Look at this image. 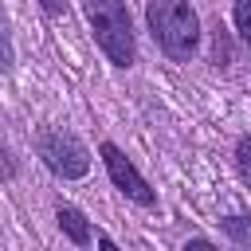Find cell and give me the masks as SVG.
<instances>
[{"label":"cell","mask_w":251,"mask_h":251,"mask_svg":"<svg viewBox=\"0 0 251 251\" xmlns=\"http://www.w3.org/2000/svg\"><path fill=\"white\" fill-rule=\"evenodd\" d=\"M224 231H227L235 243L251 247V220H247V216H227V220H224Z\"/></svg>","instance_id":"6"},{"label":"cell","mask_w":251,"mask_h":251,"mask_svg":"<svg viewBox=\"0 0 251 251\" xmlns=\"http://www.w3.org/2000/svg\"><path fill=\"white\" fill-rule=\"evenodd\" d=\"M145 20H149L153 39L165 47V55L188 59L196 51V43H200V20H196V12H192L188 0H149Z\"/></svg>","instance_id":"1"},{"label":"cell","mask_w":251,"mask_h":251,"mask_svg":"<svg viewBox=\"0 0 251 251\" xmlns=\"http://www.w3.org/2000/svg\"><path fill=\"white\" fill-rule=\"evenodd\" d=\"M55 220H59V227L67 231V239H75V243H90V227H86V216H82L78 208H71V204H59Z\"/></svg>","instance_id":"5"},{"label":"cell","mask_w":251,"mask_h":251,"mask_svg":"<svg viewBox=\"0 0 251 251\" xmlns=\"http://www.w3.org/2000/svg\"><path fill=\"white\" fill-rule=\"evenodd\" d=\"M0 173H4V176H12V173H16V169H12V161H8V149H4V145H0Z\"/></svg>","instance_id":"10"},{"label":"cell","mask_w":251,"mask_h":251,"mask_svg":"<svg viewBox=\"0 0 251 251\" xmlns=\"http://www.w3.org/2000/svg\"><path fill=\"white\" fill-rule=\"evenodd\" d=\"M39 157H43V165H47L55 176H63V180H75V176H82V173L90 169L86 145H82L75 133H67V129H47V133H39Z\"/></svg>","instance_id":"3"},{"label":"cell","mask_w":251,"mask_h":251,"mask_svg":"<svg viewBox=\"0 0 251 251\" xmlns=\"http://www.w3.org/2000/svg\"><path fill=\"white\" fill-rule=\"evenodd\" d=\"M235 27H239L243 43L251 47V0H235Z\"/></svg>","instance_id":"7"},{"label":"cell","mask_w":251,"mask_h":251,"mask_svg":"<svg viewBox=\"0 0 251 251\" xmlns=\"http://www.w3.org/2000/svg\"><path fill=\"white\" fill-rule=\"evenodd\" d=\"M235 169L251 184V137H239V145H235Z\"/></svg>","instance_id":"8"},{"label":"cell","mask_w":251,"mask_h":251,"mask_svg":"<svg viewBox=\"0 0 251 251\" xmlns=\"http://www.w3.org/2000/svg\"><path fill=\"white\" fill-rule=\"evenodd\" d=\"M102 161H106V169H110V180L129 196V200H137V204H145V208H153L157 204V196H153V188L145 184V176L133 169V161L118 149V145H102Z\"/></svg>","instance_id":"4"},{"label":"cell","mask_w":251,"mask_h":251,"mask_svg":"<svg viewBox=\"0 0 251 251\" xmlns=\"http://www.w3.org/2000/svg\"><path fill=\"white\" fill-rule=\"evenodd\" d=\"M39 4H43L47 12H63V4H67V0H39Z\"/></svg>","instance_id":"11"},{"label":"cell","mask_w":251,"mask_h":251,"mask_svg":"<svg viewBox=\"0 0 251 251\" xmlns=\"http://www.w3.org/2000/svg\"><path fill=\"white\" fill-rule=\"evenodd\" d=\"M86 20L94 27L98 47L110 55V63L129 67L137 55V43H133V24L126 12V0H86Z\"/></svg>","instance_id":"2"},{"label":"cell","mask_w":251,"mask_h":251,"mask_svg":"<svg viewBox=\"0 0 251 251\" xmlns=\"http://www.w3.org/2000/svg\"><path fill=\"white\" fill-rule=\"evenodd\" d=\"M12 67V35H8V24H4V12H0V75Z\"/></svg>","instance_id":"9"}]
</instances>
